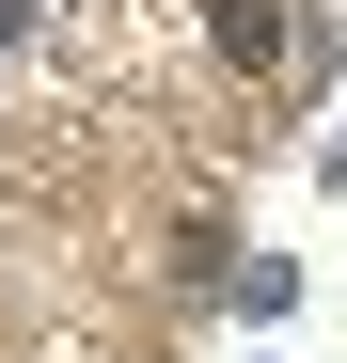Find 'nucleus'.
<instances>
[{"mask_svg":"<svg viewBox=\"0 0 347 363\" xmlns=\"http://www.w3.org/2000/svg\"><path fill=\"white\" fill-rule=\"evenodd\" d=\"M205 32H221V64H284V0H205Z\"/></svg>","mask_w":347,"mask_h":363,"instance_id":"1","label":"nucleus"}]
</instances>
